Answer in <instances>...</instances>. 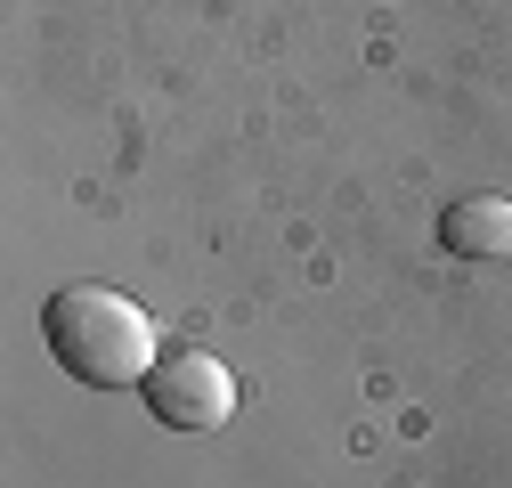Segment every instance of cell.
<instances>
[{
    "label": "cell",
    "mask_w": 512,
    "mask_h": 488,
    "mask_svg": "<svg viewBox=\"0 0 512 488\" xmlns=\"http://www.w3.org/2000/svg\"><path fill=\"white\" fill-rule=\"evenodd\" d=\"M41 334H49V358L66 366L74 383H90V391L147 383L155 358H163L147 310H139L131 293H114V285H66V293H49Z\"/></svg>",
    "instance_id": "1"
},
{
    "label": "cell",
    "mask_w": 512,
    "mask_h": 488,
    "mask_svg": "<svg viewBox=\"0 0 512 488\" xmlns=\"http://www.w3.org/2000/svg\"><path fill=\"white\" fill-rule=\"evenodd\" d=\"M139 391H147L155 423H171V432H220L236 415V375L212 350H163Z\"/></svg>",
    "instance_id": "2"
},
{
    "label": "cell",
    "mask_w": 512,
    "mask_h": 488,
    "mask_svg": "<svg viewBox=\"0 0 512 488\" xmlns=\"http://www.w3.org/2000/svg\"><path fill=\"white\" fill-rule=\"evenodd\" d=\"M439 244L456 261H496V253H512V204L504 196H456L439 212Z\"/></svg>",
    "instance_id": "3"
}]
</instances>
